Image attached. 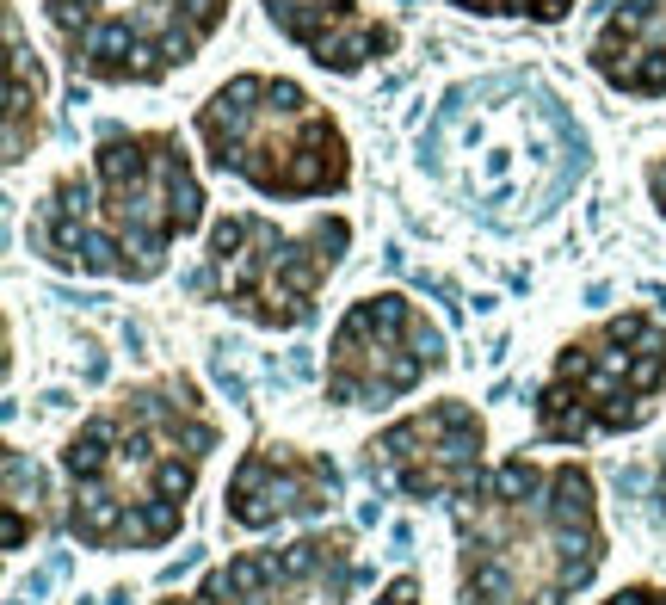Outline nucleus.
I'll return each mask as SVG.
<instances>
[{"instance_id":"obj_18","label":"nucleus","mask_w":666,"mask_h":605,"mask_svg":"<svg viewBox=\"0 0 666 605\" xmlns=\"http://www.w3.org/2000/svg\"><path fill=\"white\" fill-rule=\"evenodd\" d=\"M648 192H654V204H660V217H666V161H654V167H648Z\"/></svg>"},{"instance_id":"obj_3","label":"nucleus","mask_w":666,"mask_h":605,"mask_svg":"<svg viewBox=\"0 0 666 605\" xmlns=\"http://www.w3.org/2000/svg\"><path fill=\"white\" fill-rule=\"evenodd\" d=\"M463 599L469 605H562L599 568L592 482L574 464H512L488 488L463 494Z\"/></svg>"},{"instance_id":"obj_9","label":"nucleus","mask_w":666,"mask_h":605,"mask_svg":"<svg viewBox=\"0 0 666 605\" xmlns=\"http://www.w3.org/2000/svg\"><path fill=\"white\" fill-rule=\"evenodd\" d=\"M370 470H377L395 494L414 501H438V494H475L481 470V414L457 396L432 402L426 414L395 420L389 433L370 445Z\"/></svg>"},{"instance_id":"obj_2","label":"nucleus","mask_w":666,"mask_h":605,"mask_svg":"<svg viewBox=\"0 0 666 605\" xmlns=\"http://www.w3.org/2000/svg\"><path fill=\"white\" fill-rule=\"evenodd\" d=\"M210 445L216 420L198 408V389L185 377L130 389L124 402L93 414L62 451L74 538L99 550L167 544Z\"/></svg>"},{"instance_id":"obj_6","label":"nucleus","mask_w":666,"mask_h":605,"mask_svg":"<svg viewBox=\"0 0 666 605\" xmlns=\"http://www.w3.org/2000/svg\"><path fill=\"white\" fill-rule=\"evenodd\" d=\"M352 241L346 217H315L309 229H278L272 217L235 210L222 217L204 254V278L216 303L247 315L253 328H296L315 315L321 284L333 278Z\"/></svg>"},{"instance_id":"obj_12","label":"nucleus","mask_w":666,"mask_h":605,"mask_svg":"<svg viewBox=\"0 0 666 605\" xmlns=\"http://www.w3.org/2000/svg\"><path fill=\"white\" fill-rule=\"evenodd\" d=\"M586 62L605 87L629 99H660L666 93V0H611L586 44Z\"/></svg>"},{"instance_id":"obj_15","label":"nucleus","mask_w":666,"mask_h":605,"mask_svg":"<svg viewBox=\"0 0 666 605\" xmlns=\"http://www.w3.org/2000/svg\"><path fill=\"white\" fill-rule=\"evenodd\" d=\"M451 7L481 13V19H512V13H525V19H537V25H555V19H568L574 0H451Z\"/></svg>"},{"instance_id":"obj_14","label":"nucleus","mask_w":666,"mask_h":605,"mask_svg":"<svg viewBox=\"0 0 666 605\" xmlns=\"http://www.w3.org/2000/svg\"><path fill=\"white\" fill-rule=\"evenodd\" d=\"M37 118H44V75L37 56L25 50V25L7 7V161L19 167L37 142Z\"/></svg>"},{"instance_id":"obj_8","label":"nucleus","mask_w":666,"mask_h":605,"mask_svg":"<svg viewBox=\"0 0 666 605\" xmlns=\"http://www.w3.org/2000/svg\"><path fill=\"white\" fill-rule=\"evenodd\" d=\"M438 365H444V334L426 322L414 297L401 291L358 297L327 340V402L383 408Z\"/></svg>"},{"instance_id":"obj_1","label":"nucleus","mask_w":666,"mask_h":605,"mask_svg":"<svg viewBox=\"0 0 666 605\" xmlns=\"http://www.w3.org/2000/svg\"><path fill=\"white\" fill-rule=\"evenodd\" d=\"M204 223V186L192 173L185 142L167 130H111L87 167L37 198L31 254L68 272L105 278H161L167 247Z\"/></svg>"},{"instance_id":"obj_5","label":"nucleus","mask_w":666,"mask_h":605,"mask_svg":"<svg viewBox=\"0 0 666 605\" xmlns=\"http://www.w3.org/2000/svg\"><path fill=\"white\" fill-rule=\"evenodd\" d=\"M666 389V328L654 315L629 309L617 322H599L562 346L543 396H537V433L543 439H599L629 433L654 414V396Z\"/></svg>"},{"instance_id":"obj_20","label":"nucleus","mask_w":666,"mask_h":605,"mask_svg":"<svg viewBox=\"0 0 666 605\" xmlns=\"http://www.w3.org/2000/svg\"><path fill=\"white\" fill-rule=\"evenodd\" d=\"M660 507H666V464H660Z\"/></svg>"},{"instance_id":"obj_19","label":"nucleus","mask_w":666,"mask_h":605,"mask_svg":"<svg viewBox=\"0 0 666 605\" xmlns=\"http://www.w3.org/2000/svg\"><path fill=\"white\" fill-rule=\"evenodd\" d=\"M167 605H222V599H216V587H210V593H198V599H167Z\"/></svg>"},{"instance_id":"obj_4","label":"nucleus","mask_w":666,"mask_h":605,"mask_svg":"<svg viewBox=\"0 0 666 605\" xmlns=\"http://www.w3.org/2000/svg\"><path fill=\"white\" fill-rule=\"evenodd\" d=\"M198 136L222 173L266 198L346 192L352 155L340 124L284 75H235L198 105Z\"/></svg>"},{"instance_id":"obj_16","label":"nucleus","mask_w":666,"mask_h":605,"mask_svg":"<svg viewBox=\"0 0 666 605\" xmlns=\"http://www.w3.org/2000/svg\"><path fill=\"white\" fill-rule=\"evenodd\" d=\"M377 605H420V587H414V575H401V581H395V587H389Z\"/></svg>"},{"instance_id":"obj_13","label":"nucleus","mask_w":666,"mask_h":605,"mask_svg":"<svg viewBox=\"0 0 666 605\" xmlns=\"http://www.w3.org/2000/svg\"><path fill=\"white\" fill-rule=\"evenodd\" d=\"M266 13L296 50H309L333 75H358L364 62L395 50V31L370 19L358 0H266Z\"/></svg>"},{"instance_id":"obj_7","label":"nucleus","mask_w":666,"mask_h":605,"mask_svg":"<svg viewBox=\"0 0 666 605\" xmlns=\"http://www.w3.org/2000/svg\"><path fill=\"white\" fill-rule=\"evenodd\" d=\"M235 0H44L68 68L105 87H148L192 62Z\"/></svg>"},{"instance_id":"obj_10","label":"nucleus","mask_w":666,"mask_h":605,"mask_svg":"<svg viewBox=\"0 0 666 605\" xmlns=\"http://www.w3.org/2000/svg\"><path fill=\"white\" fill-rule=\"evenodd\" d=\"M346 550H352L346 538L253 550V556H235L210 587L222 605H346V587L358 581V562Z\"/></svg>"},{"instance_id":"obj_11","label":"nucleus","mask_w":666,"mask_h":605,"mask_svg":"<svg viewBox=\"0 0 666 605\" xmlns=\"http://www.w3.org/2000/svg\"><path fill=\"white\" fill-rule=\"evenodd\" d=\"M340 494V470L327 457H303L290 445H259L241 457V470L229 482V519L247 531H266L296 513H321Z\"/></svg>"},{"instance_id":"obj_17","label":"nucleus","mask_w":666,"mask_h":605,"mask_svg":"<svg viewBox=\"0 0 666 605\" xmlns=\"http://www.w3.org/2000/svg\"><path fill=\"white\" fill-rule=\"evenodd\" d=\"M605 605H666V593H660V587H629V593H617V599H605Z\"/></svg>"}]
</instances>
